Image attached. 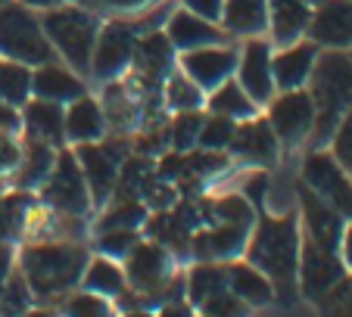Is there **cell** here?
Returning <instances> with one entry per match:
<instances>
[{
	"instance_id": "obj_1",
	"label": "cell",
	"mask_w": 352,
	"mask_h": 317,
	"mask_svg": "<svg viewBox=\"0 0 352 317\" xmlns=\"http://www.w3.org/2000/svg\"><path fill=\"white\" fill-rule=\"evenodd\" d=\"M256 233L246 243V261L259 268L268 280L274 283V296L290 298L296 292V271H299V218L296 215H280L272 218L265 209L256 211Z\"/></svg>"
},
{
	"instance_id": "obj_2",
	"label": "cell",
	"mask_w": 352,
	"mask_h": 317,
	"mask_svg": "<svg viewBox=\"0 0 352 317\" xmlns=\"http://www.w3.org/2000/svg\"><path fill=\"white\" fill-rule=\"evenodd\" d=\"M309 93L315 103L312 140L315 146H321L333 137L340 119L352 106V53L333 50V47L318 53L309 75Z\"/></svg>"
},
{
	"instance_id": "obj_3",
	"label": "cell",
	"mask_w": 352,
	"mask_h": 317,
	"mask_svg": "<svg viewBox=\"0 0 352 317\" xmlns=\"http://www.w3.org/2000/svg\"><path fill=\"white\" fill-rule=\"evenodd\" d=\"M34 298H50L56 292L72 290L87 268V252L81 246L44 243L28 246L19 261Z\"/></svg>"
},
{
	"instance_id": "obj_4",
	"label": "cell",
	"mask_w": 352,
	"mask_h": 317,
	"mask_svg": "<svg viewBox=\"0 0 352 317\" xmlns=\"http://www.w3.org/2000/svg\"><path fill=\"white\" fill-rule=\"evenodd\" d=\"M41 28L54 50L78 72L91 69V53L97 44L100 22L85 3H60V7H47L41 13Z\"/></svg>"
},
{
	"instance_id": "obj_5",
	"label": "cell",
	"mask_w": 352,
	"mask_h": 317,
	"mask_svg": "<svg viewBox=\"0 0 352 317\" xmlns=\"http://www.w3.org/2000/svg\"><path fill=\"white\" fill-rule=\"evenodd\" d=\"M0 56L22 66H41L56 60L54 44L47 40L41 19L28 13L25 3H0Z\"/></svg>"
},
{
	"instance_id": "obj_6",
	"label": "cell",
	"mask_w": 352,
	"mask_h": 317,
	"mask_svg": "<svg viewBox=\"0 0 352 317\" xmlns=\"http://www.w3.org/2000/svg\"><path fill=\"white\" fill-rule=\"evenodd\" d=\"M41 187H44V193H41L44 202L54 211H60V215H69V218H81V215H87L94 205L85 172H81L78 158H75L69 150L56 152L54 172L47 174V180Z\"/></svg>"
},
{
	"instance_id": "obj_7",
	"label": "cell",
	"mask_w": 352,
	"mask_h": 317,
	"mask_svg": "<svg viewBox=\"0 0 352 317\" xmlns=\"http://www.w3.org/2000/svg\"><path fill=\"white\" fill-rule=\"evenodd\" d=\"M268 125H272L274 137L280 146L293 150L306 137H312L315 125V103L312 93L296 87V91H280V97L268 99Z\"/></svg>"
},
{
	"instance_id": "obj_8",
	"label": "cell",
	"mask_w": 352,
	"mask_h": 317,
	"mask_svg": "<svg viewBox=\"0 0 352 317\" xmlns=\"http://www.w3.org/2000/svg\"><path fill=\"white\" fill-rule=\"evenodd\" d=\"M346 277V264L340 261V252L318 246L312 237L299 239V271L296 286L309 302H321L340 280Z\"/></svg>"
},
{
	"instance_id": "obj_9",
	"label": "cell",
	"mask_w": 352,
	"mask_h": 317,
	"mask_svg": "<svg viewBox=\"0 0 352 317\" xmlns=\"http://www.w3.org/2000/svg\"><path fill=\"white\" fill-rule=\"evenodd\" d=\"M299 180H306L324 202H331L346 221H352V178L333 158V152H324L315 146L306 156V165H302V178Z\"/></svg>"
},
{
	"instance_id": "obj_10",
	"label": "cell",
	"mask_w": 352,
	"mask_h": 317,
	"mask_svg": "<svg viewBox=\"0 0 352 317\" xmlns=\"http://www.w3.org/2000/svg\"><path fill=\"white\" fill-rule=\"evenodd\" d=\"M138 38H140V32L134 22L116 19L109 25H103L97 32V44H94V53H91V72L103 81L122 75L134 56Z\"/></svg>"
},
{
	"instance_id": "obj_11",
	"label": "cell",
	"mask_w": 352,
	"mask_h": 317,
	"mask_svg": "<svg viewBox=\"0 0 352 317\" xmlns=\"http://www.w3.org/2000/svg\"><path fill=\"white\" fill-rule=\"evenodd\" d=\"M296 193H299V202H302L306 237H312L315 243L324 246V249L340 252V239H343V231H346V218L333 209L331 202H324L306 180H299Z\"/></svg>"
},
{
	"instance_id": "obj_12",
	"label": "cell",
	"mask_w": 352,
	"mask_h": 317,
	"mask_svg": "<svg viewBox=\"0 0 352 317\" xmlns=\"http://www.w3.org/2000/svg\"><path fill=\"white\" fill-rule=\"evenodd\" d=\"M237 75L256 106H268L274 97V78H272V44L262 38H250L243 44V53L237 56Z\"/></svg>"
},
{
	"instance_id": "obj_13",
	"label": "cell",
	"mask_w": 352,
	"mask_h": 317,
	"mask_svg": "<svg viewBox=\"0 0 352 317\" xmlns=\"http://www.w3.org/2000/svg\"><path fill=\"white\" fill-rule=\"evenodd\" d=\"M119 146H107V143H78L75 158H78L81 172H85L87 190H91V202L103 205L109 199L116 187V172H119Z\"/></svg>"
},
{
	"instance_id": "obj_14",
	"label": "cell",
	"mask_w": 352,
	"mask_h": 317,
	"mask_svg": "<svg viewBox=\"0 0 352 317\" xmlns=\"http://www.w3.org/2000/svg\"><path fill=\"white\" fill-rule=\"evenodd\" d=\"M306 34L318 47H333V50L352 47V0H321L312 10Z\"/></svg>"
},
{
	"instance_id": "obj_15",
	"label": "cell",
	"mask_w": 352,
	"mask_h": 317,
	"mask_svg": "<svg viewBox=\"0 0 352 317\" xmlns=\"http://www.w3.org/2000/svg\"><path fill=\"white\" fill-rule=\"evenodd\" d=\"M234 69H237V53L231 47H197V50H184L181 56V72L190 81H197L203 91H212L219 87L225 78H231Z\"/></svg>"
},
{
	"instance_id": "obj_16",
	"label": "cell",
	"mask_w": 352,
	"mask_h": 317,
	"mask_svg": "<svg viewBox=\"0 0 352 317\" xmlns=\"http://www.w3.org/2000/svg\"><path fill=\"white\" fill-rule=\"evenodd\" d=\"M318 56V44L315 40H293V44L280 47L278 56H272V78L274 91H296L309 81Z\"/></svg>"
},
{
	"instance_id": "obj_17",
	"label": "cell",
	"mask_w": 352,
	"mask_h": 317,
	"mask_svg": "<svg viewBox=\"0 0 352 317\" xmlns=\"http://www.w3.org/2000/svg\"><path fill=\"white\" fill-rule=\"evenodd\" d=\"M125 258V280L131 283V290L150 296L168 280V252L160 243H138Z\"/></svg>"
},
{
	"instance_id": "obj_18",
	"label": "cell",
	"mask_w": 352,
	"mask_h": 317,
	"mask_svg": "<svg viewBox=\"0 0 352 317\" xmlns=\"http://www.w3.org/2000/svg\"><path fill=\"white\" fill-rule=\"evenodd\" d=\"M228 150L234 156L246 158V162H256V165H272L274 158H278V137H274L272 125L268 119H243L237 128H234V137L228 143Z\"/></svg>"
},
{
	"instance_id": "obj_19",
	"label": "cell",
	"mask_w": 352,
	"mask_h": 317,
	"mask_svg": "<svg viewBox=\"0 0 352 317\" xmlns=\"http://www.w3.org/2000/svg\"><path fill=\"white\" fill-rule=\"evenodd\" d=\"M131 62L138 66V75L150 84H160L162 78H168L175 69V47L166 38V32H146L134 44Z\"/></svg>"
},
{
	"instance_id": "obj_20",
	"label": "cell",
	"mask_w": 352,
	"mask_h": 317,
	"mask_svg": "<svg viewBox=\"0 0 352 317\" xmlns=\"http://www.w3.org/2000/svg\"><path fill=\"white\" fill-rule=\"evenodd\" d=\"M166 38L172 40L175 50H197V47L209 44H225V32L215 22L203 19V16L190 13V10H178L168 16L166 22Z\"/></svg>"
},
{
	"instance_id": "obj_21",
	"label": "cell",
	"mask_w": 352,
	"mask_h": 317,
	"mask_svg": "<svg viewBox=\"0 0 352 317\" xmlns=\"http://www.w3.org/2000/svg\"><path fill=\"white\" fill-rule=\"evenodd\" d=\"M22 109V125H25V137L44 140V143L60 146L66 140V113L54 99H25Z\"/></svg>"
},
{
	"instance_id": "obj_22",
	"label": "cell",
	"mask_w": 352,
	"mask_h": 317,
	"mask_svg": "<svg viewBox=\"0 0 352 317\" xmlns=\"http://www.w3.org/2000/svg\"><path fill=\"white\" fill-rule=\"evenodd\" d=\"M312 3L309 0H268V28L274 34V44L287 47L306 34L312 19Z\"/></svg>"
},
{
	"instance_id": "obj_23",
	"label": "cell",
	"mask_w": 352,
	"mask_h": 317,
	"mask_svg": "<svg viewBox=\"0 0 352 317\" xmlns=\"http://www.w3.org/2000/svg\"><path fill=\"white\" fill-rule=\"evenodd\" d=\"M32 93L41 99H54V103H72V99L85 97V81L56 66V60H50L41 62L32 72Z\"/></svg>"
},
{
	"instance_id": "obj_24",
	"label": "cell",
	"mask_w": 352,
	"mask_h": 317,
	"mask_svg": "<svg viewBox=\"0 0 352 317\" xmlns=\"http://www.w3.org/2000/svg\"><path fill=\"white\" fill-rule=\"evenodd\" d=\"M103 128H107V115L100 109L97 99L85 97L72 99L66 109V140L69 143H94V140L103 137Z\"/></svg>"
},
{
	"instance_id": "obj_25",
	"label": "cell",
	"mask_w": 352,
	"mask_h": 317,
	"mask_svg": "<svg viewBox=\"0 0 352 317\" xmlns=\"http://www.w3.org/2000/svg\"><path fill=\"white\" fill-rule=\"evenodd\" d=\"M228 290L246 305H268L274 302V283L259 271L253 268L250 261H228Z\"/></svg>"
},
{
	"instance_id": "obj_26",
	"label": "cell",
	"mask_w": 352,
	"mask_h": 317,
	"mask_svg": "<svg viewBox=\"0 0 352 317\" xmlns=\"http://www.w3.org/2000/svg\"><path fill=\"white\" fill-rule=\"evenodd\" d=\"M56 146L54 143H44V140H25V150H22V162H19V190H28V187H41L47 180V174L54 172V162H56Z\"/></svg>"
},
{
	"instance_id": "obj_27",
	"label": "cell",
	"mask_w": 352,
	"mask_h": 317,
	"mask_svg": "<svg viewBox=\"0 0 352 317\" xmlns=\"http://www.w3.org/2000/svg\"><path fill=\"white\" fill-rule=\"evenodd\" d=\"M221 22L234 34H262L268 28V0H225Z\"/></svg>"
},
{
	"instance_id": "obj_28",
	"label": "cell",
	"mask_w": 352,
	"mask_h": 317,
	"mask_svg": "<svg viewBox=\"0 0 352 317\" xmlns=\"http://www.w3.org/2000/svg\"><path fill=\"white\" fill-rule=\"evenodd\" d=\"M187 298L190 305H203L212 296L228 290V261H199L190 274H187Z\"/></svg>"
},
{
	"instance_id": "obj_29",
	"label": "cell",
	"mask_w": 352,
	"mask_h": 317,
	"mask_svg": "<svg viewBox=\"0 0 352 317\" xmlns=\"http://www.w3.org/2000/svg\"><path fill=\"white\" fill-rule=\"evenodd\" d=\"M206 106H209V113L228 115V119H234V121H243V119H253L256 115L253 97L240 87V81H231V78H225L219 87H212Z\"/></svg>"
},
{
	"instance_id": "obj_30",
	"label": "cell",
	"mask_w": 352,
	"mask_h": 317,
	"mask_svg": "<svg viewBox=\"0 0 352 317\" xmlns=\"http://www.w3.org/2000/svg\"><path fill=\"white\" fill-rule=\"evenodd\" d=\"M81 283H85V290L97 292V296L119 298L125 292V271H122L113 258L100 255L94 261H87L85 274H81Z\"/></svg>"
},
{
	"instance_id": "obj_31",
	"label": "cell",
	"mask_w": 352,
	"mask_h": 317,
	"mask_svg": "<svg viewBox=\"0 0 352 317\" xmlns=\"http://www.w3.org/2000/svg\"><path fill=\"white\" fill-rule=\"evenodd\" d=\"M32 93V66L0 56V103L22 106Z\"/></svg>"
},
{
	"instance_id": "obj_32",
	"label": "cell",
	"mask_w": 352,
	"mask_h": 317,
	"mask_svg": "<svg viewBox=\"0 0 352 317\" xmlns=\"http://www.w3.org/2000/svg\"><path fill=\"white\" fill-rule=\"evenodd\" d=\"M246 237L250 231H240L234 224H221L215 231H206V246H209V261H231L246 249Z\"/></svg>"
},
{
	"instance_id": "obj_33",
	"label": "cell",
	"mask_w": 352,
	"mask_h": 317,
	"mask_svg": "<svg viewBox=\"0 0 352 317\" xmlns=\"http://www.w3.org/2000/svg\"><path fill=\"white\" fill-rule=\"evenodd\" d=\"M206 103V91L190 81L184 72H172L166 84V106L175 109V113H184V109H203Z\"/></svg>"
},
{
	"instance_id": "obj_34",
	"label": "cell",
	"mask_w": 352,
	"mask_h": 317,
	"mask_svg": "<svg viewBox=\"0 0 352 317\" xmlns=\"http://www.w3.org/2000/svg\"><path fill=\"white\" fill-rule=\"evenodd\" d=\"M234 128H237V121L228 119V115H219V113L206 115L203 128H199L197 146L199 150H228V143L234 137Z\"/></svg>"
},
{
	"instance_id": "obj_35",
	"label": "cell",
	"mask_w": 352,
	"mask_h": 317,
	"mask_svg": "<svg viewBox=\"0 0 352 317\" xmlns=\"http://www.w3.org/2000/svg\"><path fill=\"white\" fill-rule=\"evenodd\" d=\"M32 305V286H28L22 268L10 271L7 283H3V292H0V311L3 314H22Z\"/></svg>"
},
{
	"instance_id": "obj_36",
	"label": "cell",
	"mask_w": 352,
	"mask_h": 317,
	"mask_svg": "<svg viewBox=\"0 0 352 317\" xmlns=\"http://www.w3.org/2000/svg\"><path fill=\"white\" fill-rule=\"evenodd\" d=\"M215 218L221 224H234L240 231H253V221H256V209L253 202L246 196H225L215 202Z\"/></svg>"
},
{
	"instance_id": "obj_37",
	"label": "cell",
	"mask_w": 352,
	"mask_h": 317,
	"mask_svg": "<svg viewBox=\"0 0 352 317\" xmlns=\"http://www.w3.org/2000/svg\"><path fill=\"white\" fill-rule=\"evenodd\" d=\"M203 119H206V115L199 113V109H184V113H175V121H172V146H175V150H178V152H190L193 146H197Z\"/></svg>"
},
{
	"instance_id": "obj_38",
	"label": "cell",
	"mask_w": 352,
	"mask_h": 317,
	"mask_svg": "<svg viewBox=\"0 0 352 317\" xmlns=\"http://www.w3.org/2000/svg\"><path fill=\"white\" fill-rule=\"evenodd\" d=\"M140 224H146V209L138 199H125L122 205L109 209L103 218H100V231H116V227H131L138 231Z\"/></svg>"
},
{
	"instance_id": "obj_39",
	"label": "cell",
	"mask_w": 352,
	"mask_h": 317,
	"mask_svg": "<svg viewBox=\"0 0 352 317\" xmlns=\"http://www.w3.org/2000/svg\"><path fill=\"white\" fill-rule=\"evenodd\" d=\"M138 243H140L138 231H131V227H116V231H100L97 249H100V255H107V258H125Z\"/></svg>"
},
{
	"instance_id": "obj_40",
	"label": "cell",
	"mask_w": 352,
	"mask_h": 317,
	"mask_svg": "<svg viewBox=\"0 0 352 317\" xmlns=\"http://www.w3.org/2000/svg\"><path fill=\"white\" fill-rule=\"evenodd\" d=\"M63 308H66V314H72V317H103V314H109L107 296H97V292H91V290H81V292H75V296H69Z\"/></svg>"
},
{
	"instance_id": "obj_41",
	"label": "cell",
	"mask_w": 352,
	"mask_h": 317,
	"mask_svg": "<svg viewBox=\"0 0 352 317\" xmlns=\"http://www.w3.org/2000/svg\"><path fill=\"white\" fill-rule=\"evenodd\" d=\"M225 165H228V156L221 150H199V152H187L184 156V174H193V178L215 174Z\"/></svg>"
},
{
	"instance_id": "obj_42",
	"label": "cell",
	"mask_w": 352,
	"mask_h": 317,
	"mask_svg": "<svg viewBox=\"0 0 352 317\" xmlns=\"http://www.w3.org/2000/svg\"><path fill=\"white\" fill-rule=\"evenodd\" d=\"M331 140H333V158L352 174V106L346 109L343 119H340V125H337V131H333Z\"/></svg>"
},
{
	"instance_id": "obj_43",
	"label": "cell",
	"mask_w": 352,
	"mask_h": 317,
	"mask_svg": "<svg viewBox=\"0 0 352 317\" xmlns=\"http://www.w3.org/2000/svg\"><path fill=\"white\" fill-rule=\"evenodd\" d=\"M22 162V146L16 143L13 131H0V174H13Z\"/></svg>"
},
{
	"instance_id": "obj_44",
	"label": "cell",
	"mask_w": 352,
	"mask_h": 317,
	"mask_svg": "<svg viewBox=\"0 0 352 317\" xmlns=\"http://www.w3.org/2000/svg\"><path fill=\"white\" fill-rule=\"evenodd\" d=\"M199 308H203V314H243L246 302H240L231 290H225V292H219V296H212L209 302H203Z\"/></svg>"
},
{
	"instance_id": "obj_45",
	"label": "cell",
	"mask_w": 352,
	"mask_h": 317,
	"mask_svg": "<svg viewBox=\"0 0 352 317\" xmlns=\"http://www.w3.org/2000/svg\"><path fill=\"white\" fill-rule=\"evenodd\" d=\"M181 3H184V10H190V13L203 16V19L221 22V10H225V0H181Z\"/></svg>"
},
{
	"instance_id": "obj_46",
	"label": "cell",
	"mask_w": 352,
	"mask_h": 317,
	"mask_svg": "<svg viewBox=\"0 0 352 317\" xmlns=\"http://www.w3.org/2000/svg\"><path fill=\"white\" fill-rule=\"evenodd\" d=\"M265 187H268V178L262 172H256L253 178L246 180V190H243V196L253 202V209L256 211H262V196H265Z\"/></svg>"
},
{
	"instance_id": "obj_47",
	"label": "cell",
	"mask_w": 352,
	"mask_h": 317,
	"mask_svg": "<svg viewBox=\"0 0 352 317\" xmlns=\"http://www.w3.org/2000/svg\"><path fill=\"white\" fill-rule=\"evenodd\" d=\"M22 128V115L16 113L13 103H0V131H19Z\"/></svg>"
},
{
	"instance_id": "obj_48",
	"label": "cell",
	"mask_w": 352,
	"mask_h": 317,
	"mask_svg": "<svg viewBox=\"0 0 352 317\" xmlns=\"http://www.w3.org/2000/svg\"><path fill=\"white\" fill-rule=\"evenodd\" d=\"M10 271H13V249L3 237H0V292H3V283H7Z\"/></svg>"
},
{
	"instance_id": "obj_49",
	"label": "cell",
	"mask_w": 352,
	"mask_h": 317,
	"mask_svg": "<svg viewBox=\"0 0 352 317\" xmlns=\"http://www.w3.org/2000/svg\"><path fill=\"white\" fill-rule=\"evenodd\" d=\"M340 252H343L346 271H352V221L346 224V231H343V239H340Z\"/></svg>"
},
{
	"instance_id": "obj_50",
	"label": "cell",
	"mask_w": 352,
	"mask_h": 317,
	"mask_svg": "<svg viewBox=\"0 0 352 317\" xmlns=\"http://www.w3.org/2000/svg\"><path fill=\"white\" fill-rule=\"evenodd\" d=\"M25 7H38V10H47V7H60V3H94V0H22Z\"/></svg>"
},
{
	"instance_id": "obj_51",
	"label": "cell",
	"mask_w": 352,
	"mask_h": 317,
	"mask_svg": "<svg viewBox=\"0 0 352 317\" xmlns=\"http://www.w3.org/2000/svg\"><path fill=\"white\" fill-rule=\"evenodd\" d=\"M100 3L109 10H134V7H144L146 0H100Z\"/></svg>"
},
{
	"instance_id": "obj_52",
	"label": "cell",
	"mask_w": 352,
	"mask_h": 317,
	"mask_svg": "<svg viewBox=\"0 0 352 317\" xmlns=\"http://www.w3.org/2000/svg\"><path fill=\"white\" fill-rule=\"evenodd\" d=\"M309 3H312V7H318V3H321V0H309Z\"/></svg>"
},
{
	"instance_id": "obj_53",
	"label": "cell",
	"mask_w": 352,
	"mask_h": 317,
	"mask_svg": "<svg viewBox=\"0 0 352 317\" xmlns=\"http://www.w3.org/2000/svg\"><path fill=\"white\" fill-rule=\"evenodd\" d=\"M0 3H7V0H0Z\"/></svg>"
}]
</instances>
